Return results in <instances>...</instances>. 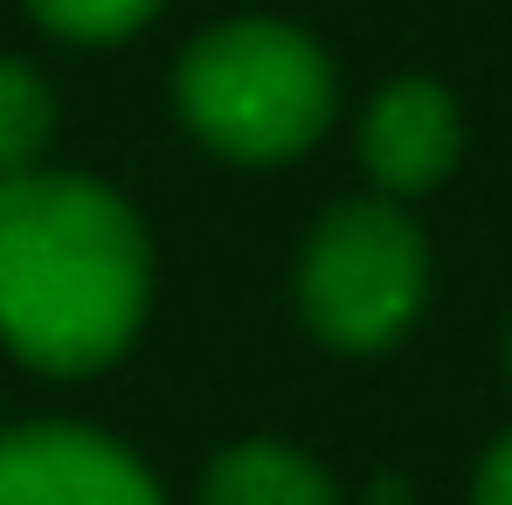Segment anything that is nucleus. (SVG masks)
<instances>
[{"label":"nucleus","instance_id":"f257e3e1","mask_svg":"<svg viewBox=\"0 0 512 505\" xmlns=\"http://www.w3.org/2000/svg\"><path fill=\"white\" fill-rule=\"evenodd\" d=\"M146 236L84 173L0 180V339L49 374H97L146 319Z\"/></svg>","mask_w":512,"mask_h":505},{"label":"nucleus","instance_id":"f03ea898","mask_svg":"<svg viewBox=\"0 0 512 505\" xmlns=\"http://www.w3.org/2000/svg\"><path fill=\"white\" fill-rule=\"evenodd\" d=\"M173 97L215 153L270 167L333 125V63L284 21H229L180 56Z\"/></svg>","mask_w":512,"mask_h":505},{"label":"nucleus","instance_id":"7ed1b4c3","mask_svg":"<svg viewBox=\"0 0 512 505\" xmlns=\"http://www.w3.org/2000/svg\"><path fill=\"white\" fill-rule=\"evenodd\" d=\"M429 291V250L395 201H340L312 229L298 263L305 326L340 353H381L416 326Z\"/></svg>","mask_w":512,"mask_h":505},{"label":"nucleus","instance_id":"20e7f679","mask_svg":"<svg viewBox=\"0 0 512 505\" xmlns=\"http://www.w3.org/2000/svg\"><path fill=\"white\" fill-rule=\"evenodd\" d=\"M0 505H160L132 450L77 422L0 429Z\"/></svg>","mask_w":512,"mask_h":505},{"label":"nucleus","instance_id":"39448f33","mask_svg":"<svg viewBox=\"0 0 512 505\" xmlns=\"http://www.w3.org/2000/svg\"><path fill=\"white\" fill-rule=\"evenodd\" d=\"M457 146H464V118H457V97L429 77H402L388 84L367 118H360V160L374 173L381 194H423L443 173L457 167Z\"/></svg>","mask_w":512,"mask_h":505},{"label":"nucleus","instance_id":"423d86ee","mask_svg":"<svg viewBox=\"0 0 512 505\" xmlns=\"http://www.w3.org/2000/svg\"><path fill=\"white\" fill-rule=\"evenodd\" d=\"M201 505H340V492L305 450L256 436V443H236L208 464Z\"/></svg>","mask_w":512,"mask_h":505},{"label":"nucleus","instance_id":"0eeeda50","mask_svg":"<svg viewBox=\"0 0 512 505\" xmlns=\"http://www.w3.org/2000/svg\"><path fill=\"white\" fill-rule=\"evenodd\" d=\"M49 132H56V97H49V84L28 63L0 56V180L35 173V160L49 153Z\"/></svg>","mask_w":512,"mask_h":505},{"label":"nucleus","instance_id":"6e6552de","mask_svg":"<svg viewBox=\"0 0 512 505\" xmlns=\"http://www.w3.org/2000/svg\"><path fill=\"white\" fill-rule=\"evenodd\" d=\"M153 7L160 0H28V14L49 35H70V42H118L139 21H153Z\"/></svg>","mask_w":512,"mask_h":505},{"label":"nucleus","instance_id":"1a4fd4ad","mask_svg":"<svg viewBox=\"0 0 512 505\" xmlns=\"http://www.w3.org/2000/svg\"><path fill=\"white\" fill-rule=\"evenodd\" d=\"M471 505H512V429L492 443V457L478 464V492Z\"/></svg>","mask_w":512,"mask_h":505},{"label":"nucleus","instance_id":"9d476101","mask_svg":"<svg viewBox=\"0 0 512 505\" xmlns=\"http://www.w3.org/2000/svg\"><path fill=\"white\" fill-rule=\"evenodd\" d=\"M506 360H512V333H506Z\"/></svg>","mask_w":512,"mask_h":505}]
</instances>
